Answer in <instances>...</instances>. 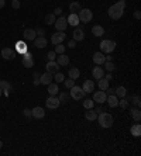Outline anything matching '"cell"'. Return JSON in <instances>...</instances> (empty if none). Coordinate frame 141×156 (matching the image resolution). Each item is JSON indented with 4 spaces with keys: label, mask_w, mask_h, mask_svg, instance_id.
<instances>
[{
    "label": "cell",
    "mask_w": 141,
    "mask_h": 156,
    "mask_svg": "<svg viewBox=\"0 0 141 156\" xmlns=\"http://www.w3.org/2000/svg\"><path fill=\"white\" fill-rule=\"evenodd\" d=\"M16 51L17 52H20L21 55H24L26 52H28V47L26 45V42H23V41H17L16 42Z\"/></svg>",
    "instance_id": "obj_26"
},
{
    "label": "cell",
    "mask_w": 141,
    "mask_h": 156,
    "mask_svg": "<svg viewBox=\"0 0 141 156\" xmlns=\"http://www.w3.org/2000/svg\"><path fill=\"white\" fill-rule=\"evenodd\" d=\"M92 76H93V79H102L104 76V70H103V68H100L99 65H96V68H93V70H92Z\"/></svg>",
    "instance_id": "obj_21"
},
{
    "label": "cell",
    "mask_w": 141,
    "mask_h": 156,
    "mask_svg": "<svg viewBox=\"0 0 141 156\" xmlns=\"http://www.w3.org/2000/svg\"><path fill=\"white\" fill-rule=\"evenodd\" d=\"M103 66L106 68V70H109V72H113L114 69H116V65H114L113 61H106L103 63Z\"/></svg>",
    "instance_id": "obj_37"
},
{
    "label": "cell",
    "mask_w": 141,
    "mask_h": 156,
    "mask_svg": "<svg viewBox=\"0 0 141 156\" xmlns=\"http://www.w3.org/2000/svg\"><path fill=\"white\" fill-rule=\"evenodd\" d=\"M106 92H107L109 94H114V89H113V87H110V86H109V87H107V90H106Z\"/></svg>",
    "instance_id": "obj_51"
},
{
    "label": "cell",
    "mask_w": 141,
    "mask_h": 156,
    "mask_svg": "<svg viewBox=\"0 0 141 156\" xmlns=\"http://www.w3.org/2000/svg\"><path fill=\"white\" fill-rule=\"evenodd\" d=\"M130 132H131V135H133V136L138 138V136L141 135V125L140 124L133 125V127H131V129H130Z\"/></svg>",
    "instance_id": "obj_33"
},
{
    "label": "cell",
    "mask_w": 141,
    "mask_h": 156,
    "mask_svg": "<svg viewBox=\"0 0 141 156\" xmlns=\"http://www.w3.org/2000/svg\"><path fill=\"white\" fill-rule=\"evenodd\" d=\"M52 80H54V75L49 73V72H45V73H43V75H40V82H41V85L48 86Z\"/></svg>",
    "instance_id": "obj_14"
},
{
    "label": "cell",
    "mask_w": 141,
    "mask_h": 156,
    "mask_svg": "<svg viewBox=\"0 0 141 156\" xmlns=\"http://www.w3.org/2000/svg\"><path fill=\"white\" fill-rule=\"evenodd\" d=\"M40 85H41L40 79H34V86H40Z\"/></svg>",
    "instance_id": "obj_54"
},
{
    "label": "cell",
    "mask_w": 141,
    "mask_h": 156,
    "mask_svg": "<svg viewBox=\"0 0 141 156\" xmlns=\"http://www.w3.org/2000/svg\"><path fill=\"white\" fill-rule=\"evenodd\" d=\"M92 34L95 37H103L104 35V28L102 26H93L92 27Z\"/></svg>",
    "instance_id": "obj_27"
},
{
    "label": "cell",
    "mask_w": 141,
    "mask_h": 156,
    "mask_svg": "<svg viewBox=\"0 0 141 156\" xmlns=\"http://www.w3.org/2000/svg\"><path fill=\"white\" fill-rule=\"evenodd\" d=\"M20 6H21L20 0H11V7H13L14 10H18V9H20Z\"/></svg>",
    "instance_id": "obj_43"
},
{
    "label": "cell",
    "mask_w": 141,
    "mask_h": 156,
    "mask_svg": "<svg viewBox=\"0 0 141 156\" xmlns=\"http://www.w3.org/2000/svg\"><path fill=\"white\" fill-rule=\"evenodd\" d=\"M134 17H136V20H140V18H141V13H140V10H136V11H134Z\"/></svg>",
    "instance_id": "obj_50"
},
{
    "label": "cell",
    "mask_w": 141,
    "mask_h": 156,
    "mask_svg": "<svg viewBox=\"0 0 141 156\" xmlns=\"http://www.w3.org/2000/svg\"><path fill=\"white\" fill-rule=\"evenodd\" d=\"M68 75H69V79H73V80H76V79L81 76V70L78 69V68H70L69 72H68Z\"/></svg>",
    "instance_id": "obj_31"
},
{
    "label": "cell",
    "mask_w": 141,
    "mask_h": 156,
    "mask_svg": "<svg viewBox=\"0 0 141 156\" xmlns=\"http://www.w3.org/2000/svg\"><path fill=\"white\" fill-rule=\"evenodd\" d=\"M69 90H70L69 96L72 97L73 100H82V98L85 97V94H86V93L83 92V89L79 87V86H72Z\"/></svg>",
    "instance_id": "obj_5"
},
{
    "label": "cell",
    "mask_w": 141,
    "mask_h": 156,
    "mask_svg": "<svg viewBox=\"0 0 141 156\" xmlns=\"http://www.w3.org/2000/svg\"><path fill=\"white\" fill-rule=\"evenodd\" d=\"M130 115H131V118L134 120V121H140L141 120V111H140V108L137 107V108H131V111H130Z\"/></svg>",
    "instance_id": "obj_30"
},
{
    "label": "cell",
    "mask_w": 141,
    "mask_h": 156,
    "mask_svg": "<svg viewBox=\"0 0 141 156\" xmlns=\"http://www.w3.org/2000/svg\"><path fill=\"white\" fill-rule=\"evenodd\" d=\"M54 80H55V83H61V82L65 80V76L62 75L61 72H57V73L54 75Z\"/></svg>",
    "instance_id": "obj_39"
},
{
    "label": "cell",
    "mask_w": 141,
    "mask_h": 156,
    "mask_svg": "<svg viewBox=\"0 0 141 156\" xmlns=\"http://www.w3.org/2000/svg\"><path fill=\"white\" fill-rule=\"evenodd\" d=\"M98 86H99V89L100 90H103V92H106L107 90V87H109V80H106V79H99L98 80Z\"/></svg>",
    "instance_id": "obj_34"
},
{
    "label": "cell",
    "mask_w": 141,
    "mask_h": 156,
    "mask_svg": "<svg viewBox=\"0 0 141 156\" xmlns=\"http://www.w3.org/2000/svg\"><path fill=\"white\" fill-rule=\"evenodd\" d=\"M68 47H69V48H75V47H76V41L70 39L69 42H68Z\"/></svg>",
    "instance_id": "obj_49"
},
{
    "label": "cell",
    "mask_w": 141,
    "mask_h": 156,
    "mask_svg": "<svg viewBox=\"0 0 141 156\" xmlns=\"http://www.w3.org/2000/svg\"><path fill=\"white\" fill-rule=\"evenodd\" d=\"M45 69H47V72L54 75L57 72H59V65L57 63V61H48V63L45 65Z\"/></svg>",
    "instance_id": "obj_13"
},
{
    "label": "cell",
    "mask_w": 141,
    "mask_h": 156,
    "mask_svg": "<svg viewBox=\"0 0 141 156\" xmlns=\"http://www.w3.org/2000/svg\"><path fill=\"white\" fill-rule=\"evenodd\" d=\"M114 94L119 97V98H123V97L127 96V89L124 86H119L114 89Z\"/></svg>",
    "instance_id": "obj_28"
},
{
    "label": "cell",
    "mask_w": 141,
    "mask_h": 156,
    "mask_svg": "<svg viewBox=\"0 0 141 156\" xmlns=\"http://www.w3.org/2000/svg\"><path fill=\"white\" fill-rule=\"evenodd\" d=\"M93 103H95L93 100H89V98H86V100L83 101V107L86 108V110H87V108H92L93 107Z\"/></svg>",
    "instance_id": "obj_42"
},
{
    "label": "cell",
    "mask_w": 141,
    "mask_h": 156,
    "mask_svg": "<svg viewBox=\"0 0 141 156\" xmlns=\"http://www.w3.org/2000/svg\"><path fill=\"white\" fill-rule=\"evenodd\" d=\"M69 56L64 52V54H59L57 56V63L59 65V66H66V65H69Z\"/></svg>",
    "instance_id": "obj_19"
},
{
    "label": "cell",
    "mask_w": 141,
    "mask_h": 156,
    "mask_svg": "<svg viewBox=\"0 0 141 156\" xmlns=\"http://www.w3.org/2000/svg\"><path fill=\"white\" fill-rule=\"evenodd\" d=\"M72 34H73V41H76V42H79V41H83V39H85V31H83L82 28H79V27H76Z\"/></svg>",
    "instance_id": "obj_18"
},
{
    "label": "cell",
    "mask_w": 141,
    "mask_h": 156,
    "mask_svg": "<svg viewBox=\"0 0 141 156\" xmlns=\"http://www.w3.org/2000/svg\"><path fill=\"white\" fill-rule=\"evenodd\" d=\"M47 92L49 93V96H57L58 93H59V87H58V83H54V82H51L48 85V90Z\"/></svg>",
    "instance_id": "obj_23"
},
{
    "label": "cell",
    "mask_w": 141,
    "mask_h": 156,
    "mask_svg": "<svg viewBox=\"0 0 141 156\" xmlns=\"http://www.w3.org/2000/svg\"><path fill=\"white\" fill-rule=\"evenodd\" d=\"M66 21H68V26H72V27H78L79 24V17H78V13H70L69 16L66 17Z\"/></svg>",
    "instance_id": "obj_16"
},
{
    "label": "cell",
    "mask_w": 141,
    "mask_h": 156,
    "mask_svg": "<svg viewBox=\"0 0 141 156\" xmlns=\"http://www.w3.org/2000/svg\"><path fill=\"white\" fill-rule=\"evenodd\" d=\"M64 82H65L66 89H70L72 86H75V80H73V79H66V80H64Z\"/></svg>",
    "instance_id": "obj_44"
},
{
    "label": "cell",
    "mask_w": 141,
    "mask_h": 156,
    "mask_svg": "<svg viewBox=\"0 0 141 156\" xmlns=\"http://www.w3.org/2000/svg\"><path fill=\"white\" fill-rule=\"evenodd\" d=\"M31 117H34V118H44L45 117V111H44L43 107H34L33 110H31Z\"/></svg>",
    "instance_id": "obj_20"
},
{
    "label": "cell",
    "mask_w": 141,
    "mask_h": 156,
    "mask_svg": "<svg viewBox=\"0 0 141 156\" xmlns=\"http://www.w3.org/2000/svg\"><path fill=\"white\" fill-rule=\"evenodd\" d=\"M45 106L49 108V110H55V108H58L61 106L59 103V98L57 96H49L47 100H45Z\"/></svg>",
    "instance_id": "obj_7"
},
{
    "label": "cell",
    "mask_w": 141,
    "mask_h": 156,
    "mask_svg": "<svg viewBox=\"0 0 141 156\" xmlns=\"http://www.w3.org/2000/svg\"><path fill=\"white\" fill-rule=\"evenodd\" d=\"M1 94H3V90H1V89H0V97H1Z\"/></svg>",
    "instance_id": "obj_58"
},
{
    "label": "cell",
    "mask_w": 141,
    "mask_h": 156,
    "mask_svg": "<svg viewBox=\"0 0 141 156\" xmlns=\"http://www.w3.org/2000/svg\"><path fill=\"white\" fill-rule=\"evenodd\" d=\"M4 6H6V1L4 0H0V9H3Z\"/></svg>",
    "instance_id": "obj_55"
},
{
    "label": "cell",
    "mask_w": 141,
    "mask_h": 156,
    "mask_svg": "<svg viewBox=\"0 0 141 156\" xmlns=\"http://www.w3.org/2000/svg\"><path fill=\"white\" fill-rule=\"evenodd\" d=\"M1 56L7 61H13L16 58V51L11 48H3L1 49Z\"/></svg>",
    "instance_id": "obj_12"
},
{
    "label": "cell",
    "mask_w": 141,
    "mask_h": 156,
    "mask_svg": "<svg viewBox=\"0 0 141 156\" xmlns=\"http://www.w3.org/2000/svg\"><path fill=\"white\" fill-rule=\"evenodd\" d=\"M106 101H107V104L110 106V107L114 108V107L119 106V97L116 96V94H109L107 98H106Z\"/></svg>",
    "instance_id": "obj_22"
},
{
    "label": "cell",
    "mask_w": 141,
    "mask_h": 156,
    "mask_svg": "<svg viewBox=\"0 0 141 156\" xmlns=\"http://www.w3.org/2000/svg\"><path fill=\"white\" fill-rule=\"evenodd\" d=\"M40 75H41V73L35 72V73H34V79H40Z\"/></svg>",
    "instance_id": "obj_56"
},
{
    "label": "cell",
    "mask_w": 141,
    "mask_h": 156,
    "mask_svg": "<svg viewBox=\"0 0 141 156\" xmlns=\"http://www.w3.org/2000/svg\"><path fill=\"white\" fill-rule=\"evenodd\" d=\"M103 77H104V79H106V80H110V79H112V72H109L107 75H104Z\"/></svg>",
    "instance_id": "obj_53"
},
{
    "label": "cell",
    "mask_w": 141,
    "mask_h": 156,
    "mask_svg": "<svg viewBox=\"0 0 141 156\" xmlns=\"http://www.w3.org/2000/svg\"><path fill=\"white\" fill-rule=\"evenodd\" d=\"M58 98H59V103H61V104H68V103H69L70 96H69V93L62 92V93H59V96H58Z\"/></svg>",
    "instance_id": "obj_32"
},
{
    "label": "cell",
    "mask_w": 141,
    "mask_h": 156,
    "mask_svg": "<svg viewBox=\"0 0 141 156\" xmlns=\"http://www.w3.org/2000/svg\"><path fill=\"white\" fill-rule=\"evenodd\" d=\"M23 37L26 41H34L35 37H37V32L34 28H26L24 31H23Z\"/></svg>",
    "instance_id": "obj_11"
},
{
    "label": "cell",
    "mask_w": 141,
    "mask_h": 156,
    "mask_svg": "<svg viewBox=\"0 0 141 156\" xmlns=\"http://www.w3.org/2000/svg\"><path fill=\"white\" fill-rule=\"evenodd\" d=\"M104 111V108L102 107V104H99V107H98V110H96V113H103Z\"/></svg>",
    "instance_id": "obj_52"
},
{
    "label": "cell",
    "mask_w": 141,
    "mask_h": 156,
    "mask_svg": "<svg viewBox=\"0 0 141 156\" xmlns=\"http://www.w3.org/2000/svg\"><path fill=\"white\" fill-rule=\"evenodd\" d=\"M55 54L59 55V54H64L65 52V45H62V44H58V45H55Z\"/></svg>",
    "instance_id": "obj_40"
},
{
    "label": "cell",
    "mask_w": 141,
    "mask_h": 156,
    "mask_svg": "<svg viewBox=\"0 0 141 156\" xmlns=\"http://www.w3.org/2000/svg\"><path fill=\"white\" fill-rule=\"evenodd\" d=\"M116 49V42L112 39H103L100 42V52L104 55H110Z\"/></svg>",
    "instance_id": "obj_3"
},
{
    "label": "cell",
    "mask_w": 141,
    "mask_h": 156,
    "mask_svg": "<svg viewBox=\"0 0 141 156\" xmlns=\"http://www.w3.org/2000/svg\"><path fill=\"white\" fill-rule=\"evenodd\" d=\"M92 59H93V62H95L96 65L102 66V65L106 62V55L102 54V52H95L93 56H92Z\"/></svg>",
    "instance_id": "obj_17"
},
{
    "label": "cell",
    "mask_w": 141,
    "mask_h": 156,
    "mask_svg": "<svg viewBox=\"0 0 141 156\" xmlns=\"http://www.w3.org/2000/svg\"><path fill=\"white\" fill-rule=\"evenodd\" d=\"M33 42H34V47H35V48L43 49V48H45V47H47L48 41H47V38H45V37H38V35H37Z\"/></svg>",
    "instance_id": "obj_15"
},
{
    "label": "cell",
    "mask_w": 141,
    "mask_h": 156,
    "mask_svg": "<svg viewBox=\"0 0 141 156\" xmlns=\"http://www.w3.org/2000/svg\"><path fill=\"white\" fill-rule=\"evenodd\" d=\"M107 98V93L103 92V90H99V92H95L93 93V101L99 103V104H103Z\"/></svg>",
    "instance_id": "obj_9"
},
{
    "label": "cell",
    "mask_w": 141,
    "mask_h": 156,
    "mask_svg": "<svg viewBox=\"0 0 141 156\" xmlns=\"http://www.w3.org/2000/svg\"><path fill=\"white\" fill-rule=\"evenodd\" d=\"M81 9L82 7H81V4H79L78 1H73V3H70L69 4V11L70 13H78Z\"/></svg>",
    "instance_id": "obj_36"
},
{
    "label": "cell",
    "mask_w": 141,
    "mask_h": 156,
    "mask_svg": "<svg viewBox=\"0 0 141 156\" xmlns=\"http://www.w3.org/2000/svg\"><path fill=\"white\" fill-rule=\"evenodd\" d=\"M57 31H66V27H68V21H66L65 16H59V18H57L54 23Z\"/></svg>",
    "instance_id": "obj_6"
},
{
    "label": "cell",
    "mask_w": 141,
    "mask_h": 156,
    "mask_svg": "<svg viewBox=\"0 0 141 156\" xmlns=\"http://www.w3.org/2000/svg\"><path fill=\"white\" fill-rule=\"evenodd\" d=\"M82 89H83V92L85 93H92L93 90H95V82L93 80H85Z\"/></svg>",
    "instance_id": "obj_24"
},
{
    "label": "cell",
    "mask_w": 141,
    "mask_h": 156,
    "mask_svg": "<svg viewBox=\"0 0 141 156\" xmlns=\"http://www.w3.org/2000/svg\"><path fill=\"white\" fill-rule=\"evenodd\" d=\"M47 58H48V61H55L57 59V54H55V51H49L48 54H47Z\"/></svg>",
    "instance_id": "obj_45"
},
{
    "label": "cell",
    "mask_w": 141,
    "mask_h": 156,
    "mask_svg": "<svg viewBox=\"0 0 141 156\" xmlns=\"http://www.w3.org/2000/svg\"><path fill=\"white\" fill-rule=\"evenodd\" d=\"M34 30H35V32H37L38 37H44V35H45V30H44V28L38 27V28H34Z\"/></svg>",
    "instance_id": "obj_46"
},
{
    "label": "cell",
    "mask_w": 141,
    "mask_h": 156,
    "mask_svg": "<svg viewBox=\"0 0 141 156\" xmlns=\"http://www.w3.org/2000/svg\"><path fill=\"white\" fill-rule=\"evenodd\" d=\"M21 63L24 68H33L34 66V58H33V54H30V52H26L24 56H23V61Z\"/></svg>",
    "instance_id": "obj_10"
},
{
    "label": "cell",
    "mask_w": 141,
    "mask_h": 156,
    "mask_svg": "<svg viewBox=\"0 0 141 156\" xmlns=\"http://www.w3.org/2000/svg\"><path fill=\"white\" fill-rule=\"evenodd\" d=\"M65 38H66L65 31H57L55 34H52V37H51V42L54 44V45H58V44L64 42Z\"/></svg>",
    "instance_id": "obj_8"
},
{
    "label": "cell",
    "mask_w": 141,
    "mask_h": 156,
    "mask_svg": "<svg viewBox=\"0 0 141 156\" xmlns=\"http://www.w3.org/2000/svg\"><path fill=\"white\" fill-rule=\"evenodd\" d=\"M54 16H62V9L61 7H57L54 10Z\"/></svg>",
    "instance_id": "obj_47"
},
{
    "label": "cell",
    "mask_w": 141,
    "mask_h": 156,
    "mask_svg": "<svg viewBox=\"0 0 141 156\" xmlns=\"http://www.w3.org/2000/svg\"><path fill=\"white\" fill-rule=\"evenodd\" d=\"M99 124L102 128H110L112 125H113V115L109 113H100L99 114Z\"/></svg>",
    "instance_id": "obj_2"
},
{
    "label": "cell",
    "mask_w": 141,
    "mask_h": 156,
    "mask_svg": "<svg viewBox=\"0 0 141 156\" xmlns=\"http://www.w3.org/2000/svg\"><path fill=\"white\" fill-rule=\"evenodd\" d=\"M23 114H24L26 117H31V110H30V108H24V110H23Z\"/></svg>",
    "instance_id": "obj_48"
},
{
    "label": "cell",
    "mask_w": 141,
    "mask_h": 156,
    "mask_svg": "<svg viewBox=\"0 0 141 156\" xmlns=\"http://www.w3.org/2000/svg\"><path fill=\"white\" fill-rule=\"evenodd\" d=\"M0 89L3 90L6 96H9V93H10V89H11V85L9 83L7 80H0Z\"/></svg>",
    "instance_id": "obj_29"
},
{
    "label": "cell",
    "mask_w": 141,
    "mask_h": 156,
    "mask_svg": "<svg viewBox=\"0 0 141 156\" xmlns=\"http://www.w3.org/2000/svg\"><path fill=\"white\" fill-rule=\"evenodd\" d=\"M130 101L133 103V104H134L136 107L140 108V106H141V98H140V96H138V94H134V96H133V97L130 98Z\"/></svg>",
    "instance_id": "obj_38"
},
{
    "label": "cell",
    "mask_w": 141,
    "mask_h": 156,
    "mask_svg": "<svg viewBox=\"0 0 141 156\" xmlns=\"http://www.w3.org/2000/svg\"><path fill=\"white\" fill-rule=\"evenodd\" d=\"M85 118L87 121H96L98 120V113L95 110H92V108H87L86 113H85Z\"/></svg>",
    "instance_id": "obj_25"
},
{
    "label": "cell",
    "mask_w": 141,
    "mask_h": 156,
    "mask_svg": "<svg viewBox=\"0 0 141 156\" xmlns=\"http://www.w3.org/2000/svg\"><path fill=\"white\" fill-rule=\"evenodd\" d=\"M1 148H3V142L0 141V149H1Z\"/></svg>",
    "instance_id": "obj_57"
},
{
    "label": "cell",
    "mask_w": 141,
    "mask_h": 156,
    "mask_svg": "<svg viewBox=\"0 0 141 156\" xmlns=\"http://www.w3.org/2000/svg\"><path fill=\"white\" fill-rule=\"evenodd\" d=\"M78 17H79V21L81 23H90L93 18V13L89 9H81L78 11Z\"/></svg>",
    "instance_id": "obj_4"
},
{
    "label": "cell",
    "mask_w": 141,
    "mask_h": 156,
    "mask_svg": "<svg viewBox=\"0 0 141 156\" xmlns=\"http://www.w3.org/2000/svg\"><path fill=\"white\" fill-rule=\"evenodd\" d=\"M124 9H126V0H119L117 3H114L113 6H110L109 9V17L113 20H120L123 14H124Z\"/></svg>",
    "instance_id": "obj_1"
},
{
    "label": "cell",
    "mask_w": 141,
    "mask_h": 156,
    "mask_svg": "<svg viewBox=\"0 0 141 156\" xmlns=\"http://www.w3.org/2000/svg\"><path fill=\"white\" fill-rule=\"evenodd\" d=\"M129 104H130V101H129L126 97H123V98H119V106L121 108H127V107H129Z\"/></svg>",
    "instance_id": "obj_41"
},
{
    "label": "cell",
    "mask_w": 141,
    "mask_h": 156,
    "mask_svg": "<svg viewBox=\"0 0 141 156\" xmlns=\"http://www.w3.org/2000/svg\"><path fill=\"white\" fill-rule=\"evenodd\" d=\"M55 20H57V16H54V13H49L45 16V23H47V26H54Z\"/></svg>",
    "instance_id": "obj_35"
}]
</instances>
